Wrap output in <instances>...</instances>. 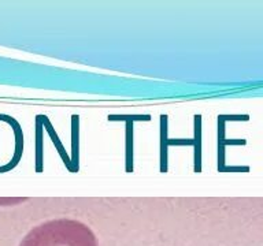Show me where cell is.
<instances>
[{
	"label": "cell",
	"mask_w": 263,
	"mask_h": 246,
	"mask_svg": "<svg viewBox=\"0 0 263 246\" xmlns=\"http://www.w3.org/2000/svg\"><path fill=\"white\" fill-rule=\"evenodd\" d=\"M20 246H99L93 231L76 219H53L33 227Z\"/></svg>",
	"instance_id": "6da1fadb"
}]
</instances>
